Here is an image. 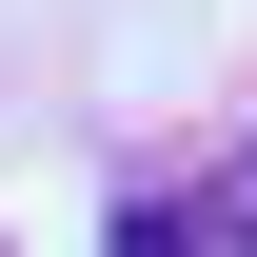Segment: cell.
Here are the masks:
<instances>
[{"label":"cell","instance_id":"obj_1","mask_svg":"<svg viewBox=\"0 0 257 257\" xmlns=\"http://www.w3.org/2000/svg\"><path fill=\"white\" fill-rule=\"evenodd\" d=\"M119 257H218V218H178V198H119Z\"/></svg>","mask_w":257,"mask_h":257},{"label":"cell","instance_id":"obj_2","mask_svg":"<svg viewBox=\"0 0 257 257\" xmlns=\"http://www.w3.org/2000/svg\"><path fill=\"white\" fill-rule=\"evenodd\" d=\"M218 237L257 257V139H237V159H218Z\"/></svg>","mask_w":257,"mask_h":257}]
</instances>
